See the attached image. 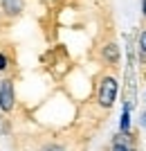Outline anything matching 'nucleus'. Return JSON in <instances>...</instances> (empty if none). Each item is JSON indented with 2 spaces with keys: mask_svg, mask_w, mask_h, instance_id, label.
<instances>
[{
  "mask_svg": "<svg viewBox=\"0 0 146 151\" xmlns=\"http://www.w3.org/2000/svg\"><path fill=\"white\" fill-rule=\"evenodd\" d=\"M25 9V0H2V12L7 16H20Z\"/></svg>",
  "mask_w": 146,
  "mask_h": 151,
  "instance_id": "nucleus-3",
  "label": "nucleus"
},
{
  "mask_svg": "<svg viewBox=\"0 0 146 151\" xmlns=\"http://www.w3.org/2000/svg\"><path fill=\"white\" fill-rule=\"evenodd\" d=\"M140 50H142V52L146 54V29H144V32L140 34Z\"/></svg>",
  "mask_w": 146,
  "mask_h": 151,
  "instance_id": "nucleus-7",
  "label": "nucleus"
},
{
  "mask_svg": "<svg viewBox=\"0 0 146 151\" xmlns=\"http://www.w3.org/2000/svg\"><path fill=\"white\" fill-rule=\"evenodd\" d=\"M117 79L115 77H103L101 81H99V90H97V101H99V106L101 108H110L117 99Z\"/></svg>",
  "mask_w": 146,
  "mask_h": 151,
  "instance_id": "nucleus-1",
  "label": "nucleus"
},
{
  "mask_svg": "<svg viewBox=\"0 0 146 151\" xmlns=\"http://www.w3.org/2000/svg\"><path fill=\"white\" fill-rule=\"evenodd\" d=\"M140 124H142V126H144V129H146V111H144V113L140 115Z\"/></svg>",
  "mask_w": 146,
  "mask_h": 151,
  "instance_id": "nucleus-10",
  "label": "nucleus"
},
{
  "mask_svg": "<svg viewBox=\"0 0 146 151\" xmlns=\"http://www.w3.org/2000/svg\"><path fill=\"white\" fill-rule=\"evenodd\" d=\"M144 101H146V95H144Z\"/></svg>",
  "mask_w": 146,
  "mask_h": 151,
  "instance_id": "nucleus-12",
  "label": "nucleus"
},
{
  "mask_svg": "<svg viewBox=\"0 0 146 151\" xmlns=\"http://www.w3.org/2000/svg\"><path fill=\"white\" fill-rule=\"evenodd\" d=\"M14 106H16V93H14V81L11 79H5L0 83V108L5 113H11Z\"/></svg>",
  "mask_w": 146,
  "mask_h": 151,
  "instance_id": "nucleus-2",
  "label": "nucleus"
},
{
  "mask_svg": "<svg viewBox=\"0 0 146 151\" xmlns=\"http://www.w3.org/2000/svg\"><path fill=\"white\" fill-rule=\"evenodd\" d=\"M113 151H130V149H128V147L124 145V142H117V145L113 147Z\"/></svg>",
  "mask_w": 146,
  "mask_h": 151,
  "instance_id": "nucleus-9",
  "label": "nucleus"
},
{
  "mask_svg": "<svg viewBox=\"0 0 146 151\" xmlns=\"http://www.w3.org/2000/svg\"><path fill=\"white\" fill-rule=\"evenodd\" d=\"M142 14H144V18H146V0H142Z\"/></svg>",
  "mask_w": 146,
  "mask_h": 151,
  "instance_id": "nucleus-11",
  "label": "nucleus"
},
{
  "mask_svg": "<svg viewBox=\"0 0 146 151\" xmlns=\"http://www.w3.org/2000/svg\"><path fill=\"white\" fill-rule=\"evenodd\" d=\"M101 57H103V61H108V63H117L119 61V47H117V43H108L101 50Z\"/></svg>",
  "mask_w": 146,
  "mask_h": 151,
  "instance_id": "nucleus-4",
  "label": "nucleus"
},
{
  "mask_svg": "<svg viewBox=\"0 0 146 151\" xmlns=\"http://www.w3.org/2000/svg\"><path fill=\"white\" fill-rule=\"evenodd\" d=\"M7 63H9V61H7V57L0 52V72H5V70H7Z\"/></svg>",
  "mask_w": 146,
  "mask_h": 151,
  "instance_id": "nucleus-8",
  "label": "nucleus"
},
{
  "mask_svg": "<svg viewBox=\"0 0 146 151\" xmlns=\"http://www.w3.org/2000/svg\"><path fill=\"white\" fill-rule=\"evenodd\" d=\"M41 151H65V149H63L61 145H45Z\"/></svg>",
  "mask_w": 146,
  "mask_h": 151,
  "instance_id": "nucleus-6",
  "label": "nucleus"
},
{
  "mask_svg": "<svg viewBox=\"0 0 146 151\" xmlns=\"http://www.w3.org/2000/svg\"><path fill=\"white\" fill-rule=\"evenodd\" d=\"M128 129H130V113H128V106H126L124 113H121V120H119V131L124 135H128Z\"/></svg>",
  "mask_w": 146,
  "mask_h": 151,
  "instance_id": "nucleus-5",
  "label": "nucleus"
}]
</instances>
